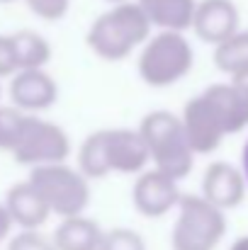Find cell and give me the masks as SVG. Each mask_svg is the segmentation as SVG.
<instances>
[{"instance_id": "13", "label": "cell", "mask_w": 248, "mask_h": 250, "mask_svg": "<svg viewBox=\"0 0 248 250\" xmlns=\"http://www.w3.org/2000/svg\"><path fill=\"white\" fill-rule=\"evenodd\" d=\"M2 204H5V209H7L17 231H42V226L51 216L44 197L37 192V187L29 180L10 185Z\"/></svg>"}, {"instance_id": "3", "label": "cell", "mask_w": 248, "mask_h": 250, "mask_svg": "<svg viewBox=\"0 0 248 250\" xmlns=\"http://www.w3.org/2000/svg\"><path fill=\"white\" fill-rule=\"evenodd\" d=\"M195 66V49L182 32H151L136 51V73L141 83L165 90L180 83Z\"/></svg>"}, {"instance_id": "9", "label": "cell", "mask_w": 248, "mask_h": 250, "mask_svg": "<svg viewBox=\"0 0 248 250\" xmlns=\"http://www.w3.org/2000/svg\"><path fill=\"white\" fill-rule=\"evenodd\" d=\"M178 117H180L185 139L195 156L214 153L222 146V141L226 139V131L204 95H195L192 100H187L182 107V114H178Z\"/></svg>"}, {"instance_id": "21", "label": "cell", "mask_w": 248, "mask_h": 250, "mask_svg": "<svg viewBox=\"0 0 248 250\" xmlns=\"http://www.w3.org/2000/svg\"><path fill=\"white\" fill-rule=\"evenodd\" d=\"M24 5L42 22H61L71 10V0H24Z\"/></svg>"}, {"instance_id": "14", "label": "cell", "mask_w": 248, "mask_h": 250, "mask_svg": "<svg viewBox=\"0 0 248 250\" xmlns=\"http://www.w3.org/2000/svg\"><path fill=\"white\" fill-rule=\"evenodd\" d=\"M156 32H187L197 0H134Z\"/></svg>"}, {"instance_id": "29", "label": "cell", "mask_w": 248, "mask_h": 250, "mask_svg": "<svg viewBox=\"0 0 248 250\" xmlns=\"http://www.w3.org/2000/svg\"><path fill=\"white\" fill-rule=\"evenodd\" d=\"M10 2H17V0H0V5H10Z\"/></svg>"}, {"instance_id": "30", "label": "cell", "mask_w": 248, "mask_h": 250, "mask_svg": "<svg viewBox=\"0 0 248 250\" xmlns=\"http://www.w3.org/2000/svg\"><path fill=\"white\" fill-rule=\"evenodd\" d=\"M0 104H2V81H0Z\"/></svg>"}, {"instance_id": "24", "label": "cell", "mask_w": 248, "mask_h": 250, "mask_svg": "<svg viewBox=\"0 0 248 250\" xmlns=\"http://www.w3.org/2000/svg\"><path fill=\"white\" fill-rule=\"evenodd\" d=\"M12 233H15V224H12V219H10L5 204L0 202V246L7 243V238H10Z\"/></svg>"}, {"instance_id": "27", "label": "cell", "mask_w": 248, "mask_h": 250, "mask_svg": "<svg viewBox=\"0 0 248 250\" xmlns=\"http://www.w3.org/2000/svg\"><path fill=\"white\" fill-rule=\"evenodd\" d=\"M229 250H248V236H241V238H236L231 246H229Z\"/></svg>"}, {"instance_id": "22", "label": "cell", "mask_w": 248, "mask_h": 250, "mask_svg": "<svg viewBox=\"0 0 248 250\" xmlns=\"http://www.w3.org/2000/svg\"><path fill=\"white\" fill-rule=\"evenodd\" d=\"M5 250H56L51 243V236H44L42 231H17L7 238Z\"/></svg>"}, {"instance_id": "2", "label": "cell", "mask_w": 248, "mask_h": 250, "mask_svg": "<svg viewBox=\"0 0 248 250\" xmlns=\"http://www.w3.org/2000/svg\"><path fill=\"white\" fill-rule=\"evenodd\" d=\"M136 131L141 134V139L149 148L151 167L161 170L163 175L178 180V182L192 172L195 153L185 139L178 114H173L168 109H154L141 117Z\"/></svg>"}, {"instance_id": "8", "label": "cell", "mask_w": 248, "mask_h": 250, "mask_svg": "<svg viewBox=\"0 0 248 250\" xmlns=\"http://www.w3.org/2000/svg\"><path fill=\"white\" fill-rule=\"evenodd\" d=\"M7 97L10 104L22 114L39 117L59 102V83L46 68L17 71L7 78Z\"/></svg>"}, {"instance_id": "16", "label": "cell", "mask_w": 248, "mask_h": 250, "mask_svg": "<svg viewBox=\"0 0 248 250\" xmlns=\"http://www.w3.org/2000/svg\"><path fill=\"white\" fill-rule=\"evenodd\" d=\"M202 95L207 97V102L217 112V117H219L226 136L229 134H239L244 126H248L246 102H244L241 92L236 90L234 83H214V85H209Z\"/></svg>"}, {"instance_id": "6", "label": "cell", "mask_w": 248, "mask_h": 250, "mask_svg": "<svg viewBox=\"0 0 248 250\" xmlns=\"http://www.w3.org/2000/svg\"><path fill=\"white\" fill-rule=\"evenodd\" d=\"M71 151H73L71 136L61 124L49 122L44 117L27 114L20 139L10 156L17 166L32 170V167L54 166V163H68Z\"/></svg>"}, {"instance_id": "15", "label": "cell", "mask_w": 248, "mask_h": 250, "mask_svg": "<svg viewBox=\"0 0 248 250\" xmlns=\"http://www.w3.org/2000/svg\"><path fill=\"white\" fill-rule=\"evenodd\" d=\"M105 229L90 216H68L61 219L56 231L51 233V243L56 250H100Z\"/></svg>"}, {"instance_id": "25", "label": "cell", "mask_w": 248, "mask_h": 250, "mask_svg": "<svg viewBox=\"0 0 248 250\" xmlns=\"http://www.w3.org/2000/svg\"><path fill=\"white\" fill-rule=\"evenodd\" d=\"M231 83L236 85V90L241 92V97L246 102V119H248V71L241 73V76H236V78H231Z\"/></svg>"}, {"instance_id": "11", "label": "cell", "mask_w": 248, "mask_h": 250, "mask_svg": "<svg viewBox=\"0 0 248 250\" xmlns=\"http://www.w3.org/2000/svg\"><path fill=\"white\" fill-rule=\"evenodd\" d=\"M239 7L234 0H197L190 29L204 44H222L239 32Z\"/></svg>"}, {"instance_id": "23", "label": "cell", "mask_w": 248, "mask_h": 250, "mask_svg": "<svg viewBox=\"0 0 248 250\" xmlns=\"http://www.w3.org/2000/svg\"><path fill=\"white\" fill-rule=\"evenodd\" d=\"M17 73V59L12 46V34H0V81Z\"/></svg>"}, {"instance_id": "26", "label": "cell", "mask_w": 248, "mask_h": 250, "mask_svg": "<svg viewBox=\"0 0 248 250\" xmlns=\"http://www.w3.org/2000/svg\"><path fill=\"white\" fill-rule=\"evenodd\" d=\"M241 172H244V180L248 185V141L244 144V151H241Z\"/></svg>"}, {"instance_id": "7", "label": "cell", "mask_w": 248, "mask_h": 250, "mask_svg": "<svg viewBox=\"0 0 248 250\" xmlns=\"http://www.w3.org/2000/svg\"><path fill=\"white\" fill-rule=\"evenodd\" d=\"M182 192L178 180L163 175L156 167H146L134 177L132 185V207L144 219H163L175 211Z\"/></svg>"}, {"instance_id": "10", "label": "cell", "mask_w": 248, "mask_h": 250, "mask_svg": "<svg viewBox=\"0 0 248 250\" xmlns=\"http://www.w3.org/2000/svg\"><path fill=\"white\" fill-rule=\"evenodd\" d=\"M102 131V153L107 172L117 175H139L149 167V148L136 129L129 126H114V129H100Z\"/></svg>"}, {"instance_id": "19", "label": "cell", "mask_w": 248, "mask_h": 250, "mask_svg": "<svg viewBox=\"0 0 248 250\" xmlns=\"http://www.w3.org/2000/svg\"><path fill=\"white\" fill-rule=\"evenodd\" d=\"M24 119H27V114H22L12 104H0V151L2 153H12Z\"/></svg>"}, {"instance_id": "28", "label": "cell", "mask_w": 248, "mask_h": 250, "mask_svg": "<svg viewBox=\"0 0 248 250\" xmlns=\"http://www.w3.org/2000/svg\"><path fill=\"white\" fill-rule=\"evenodd\" d=\"M107 5H119V2H127V0H105Z\"/></svg>"}, {"instance_id": "12", "label": "cell", "mask_w": 248, "mask_h": 250, "mask_svg": "<svg viewBox=\"0 0 248 250\" xmlns=\"http://www.w3.org/2000/svg\"><path fill=\"white\" fill-rule=\"evenodd\" d=\"M246 187L248 185L241 167L231 166L226 161H214L204 167L200 197L226 214L229 209H236L246 199Z\"/></svg>"}, {"instance_id": "17", "label": "cell", "mask_w": 248, "mask_h": 250, "mask_svg": "<svg viewBox=\"0 0 248 250\" xmlns=\"http://www.w3.org/2000/svg\"><path fill=\"white\" fill-rule=\"evenodd\" d=\"M12 46H15V59H17V71L27 68H46L54 49L49 39L37 32V29H17L12 32Z\"/></svg>"}, {"instance_id": "20", "label": "cell", "mask_w": 248, "mask_h": 250, "mask_svg": "<svg viewBox=\"0 0 248 250\" xmlns=\"http://www.w3.org/2000/svg\"><path fill=\"white\" fill-rule=\"evenodd\" d=\"M100 250H149L146 241L139 231L129 229V226H114L110 231L102 233Z\"/></svg>"}, {"instance_id": "18", "label": "cell", "mask_w": 248, "mask_h": 250, "mask_svg": "<svg viewBox=\"0 0 248 250\" xmlns=\"http://www.w3.org/2000/svg\"><path fill=\"white\" fill-rule=\"evenodd\" d=\"M214 66L226 73L229 78H236L248 71V32H236L226 42L214 46Z\"/></svg>"}, {"instance_id": "4", "label": "cell", "mask_w": 248, "mask_h": 250, "mask_svg": "<svg viewBox=\"0 0 248 250\" xmlns=\"http://www.w3.org/2000/svg\"><path fill=\"white\" fill-rule=\"evenodd\" d=\"M226 236V214L200 194H182L170 229V250H217Z\"/></svg>"}, {"instance_id": "5", "label": "cell", "mask_w": 248, "mask_h": 250, "mask_svg": "<svg viewBox=\"0 0 248 250\" xmlns=\"http://www.w3.org/2000/svg\"><path fill=\"white\" fill-rule=\"evenodd\" d=\"M27 180L44 197L51 216H59V219L81 216L90 207V197H92L90 180L83 177L76 166L54 163V166L32 167Z\"/></svg>"}, {"instance_id": "1", "label": "cell", "mask_w": 248, "mask_h": 250, "mask_svg": "<svg viewBox=\"0 0 248 250\" xmlns=\"http://www.w3.org/2000/svg\"><path fill=\"white\" fill-rule=\"evenodd\" d=\"M151 32L154 29L141 7L134 0H127L119 5H110L90 22L85 32V44L97 59L117 63L139 51Z\"/></svg>"}]
</instances>
